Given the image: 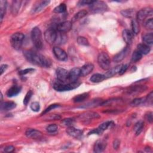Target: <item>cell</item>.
<instances>
[{
  "mask_svg": "<svg viewBox=\"0 0 153 153\" xmlns=\"http://www.w3.org/2000/svg\"><path fill=\"white\" fill-rule=\"evenodd\" d=\"M127 68H128V65H122L121 68L120 69V71L119 72V74L120 75L124 74L126 72V71H127Z\"/></svg>",
  "mask_w": 153,
  "mask_h": 153,
  "instance_id": "f5cc1de1",
  "label": "cell"
},
{
  "mask_svg": "<svg viewBox=\"0 0 153 153\" xmlns=\"http://www.w3.org/2000/svg\"><path fill=\"white\" fill-rule=\"evenodd\" d=\"M120 145V141L118 139H115L113 142V146L115 149H117Z\"/></svg>",
  "mask_w": 153,
  "mask_h": 153,
  "instance_id": "db71d44e",
  "label": "cell"
},
{
  "mask_svg": "<svg viewBox=\"0 0 153 153\" xmlns=\"http://www.w3.org/2000/svg\"><path fill=\"white\" fill-rule=\"evenodd\" d=\"M8 68V65L6 64H2L1 65V75L3 74V73L7 70Z\"/></svg>",
  "mask_w": 153,
  "mask_h": 153,
  "instance_id": "11a10c76",
  "label": "cell"
},
{
  "mask_svg": "<svg viewBox=\"0 0 153 153\" xmlns=\"http://www.w3.org/2000/svg\"><path fill=\"white\" fill-rule=\"evenodd\" d=\"M53 52L55 57L60 61H66L68 59V55L66 53L59 47H54L53 48Z\"/></svg>",
  "mask_w": 153,
  "mask_h": 153,
  "instance_id": "8fae6325",
  "label": "cell"
},
{
  "mask_svg": "<svg viewBox=\"0 0 153 153\" xmlns=\"http://www.w3.org/2000/svg\"><path fill=\"white\" fill-rule=\"evenodd\" d=\"M66 131L69 136L76 139H80L81 137H82L83 135L82 130L78 128H76L72 126L68 127Z\"/></svg>",
  "mask_w": 153,
  "mask_h": 153,
  "instance_id": "9a60e30c",
  "label": "cell"
},
{
  "mask_svg": "<svg viewBox=\"0 0 153 153\" xmlns=\"http://www.w3.org/2000/svg\"><path fill=\"white\" fill-rule=\"evenodd\" d=\"M97 62L99 66L103 70H108L110 68L111 60L108 54L105 52H102L99 54Z\"/></svg>",
  "mask_w": 153,
  "mask_h": 153,
  "instance_id": "52a82bcc",
  "label": "cell"
},
{
  "mask_svg": "<svg viewBox=\"0 0 153 153\" xmlns=\"http://www.w3.org/2000/svg\"><path fill=\"white\" fill-rule=\"evenodd\" d=\"M72 27V23L70 21H65L59 23L56 27V30L61 33H66L69 31Z\"/></svg>",
  "mask_w": 153,
  "mask_h": 153,
  "instance_id": "4fadbf2b",
  "label": "cell"
},
{
  "mask_svg": "<svg viewBox=\"0 0 153 153\" xmlns=\"http://www.w3.org/2000/svg\"><path fill=\"white\" fill-rule=\"evenodd\" d=\"M87 14V11L86 10H81V11H78V13H76L74 16V17L72 19L71 22L74 23V22H75L81 19L82 18L84 17L85 16H86Z\"/></svg>",
  "mask_w": 153,
  "mask_h": 153,
  "instance_id": "1f68e13d",
  "label": "cell"
},
{
  "mask_svg": "<svg viewBox=\"0 0 153 153\" xmlns=\"http://www.w3.org/2000/svg\"><path fill=\"white\" fill-rule=\"evenodd\" d=\"M16 106V103L14 102H11V101L4 102L1 103V110L4 111H8L15 108Z\"/></svg>",
  "mask_w": 153,
  "mask_h": 153,
  "instance_id": "d4e9b609",
  "label": "cell"
},
{
  "mask_svg": "<svg viewBox=\"0 0 153 153\" xmlns=\"http://www.w3.org/2000/svg\"><path fill=\"white\" fill-rule=\"evenodd\" d=\"M25 36L22 33L16 32L13 34L10 38V42L15 50H19L22 47Z\"/></svg>",
  "mask_w": 153,
  "mask_h": 153,
  "instance_id": "8992f818",
  "label": "cell"
},
{
  "mask_svg": "<svg viewBox=\"0 0 153 153\" xmlns=\"http://www.w3.org/2000/svg\"><path fill=\"white\" fill-rule=\"evenodd\" d=\"M59 106H60V105H59V104H52V105H50L48 107H47V108L42 112L41 115H44V114H45L48 112L49 111H50L51 110H53V109H54V108H56L59 107Z\"/></svg>",
  "mask_w": 153,
  "mask_h": 153,
  "instance_id": "f6af8a7d",
  "label": "cell"
},
{
  "mask_svg": "<svg viewBox=\"0 0 153 153\" xmlns=\"http://www.w3.org/2000/svg\"><path fill=\"white\" fill-rule=\"evenodd\" d=\"M31 39L34 46L38 49H42L43 47L42 33L40 29L34 27L31 31Z\"/></svg>",
  "mask_w": 153,
  "mask_h": 153,
  "instance_id": "3957f363",
  "label": "cell"
},
{
  "mask_svg": "<svg viewBox=\"0 0 153 153\" xmlns=\"http://www.w3.org/2000/svg\"><path fill=\"white\" fill-rule=\"evenodd\" d=\"M57 128L58 126L56 124H51L47 127L46 130L48 133H54L57 130Z\"/></svg>",
  "mask_w": 153,
  "mask_h": 153,
  "instance_id": "7bdbcfd3",
  "label": "cell"
},
{
  "mask_svg": "<svg viewBox=\"0 0 153 153\" xmlns=\"http://www.w3.org/2000/svg\"><path fill=\"white\" fill-rule=\"evenodd\" d=\"M131 26L132 33L135 35L138 34L140 32V26L139 22L136 19H132L131 22Z\"/></svg>",
  "mask_w": 153,
  "mask_h": 153,
  "instance_id": "e575fe53",
  "label": "cell"
},
{
  "mask_svg": "<svg viewBox=\"0 0 153 153\" xmlns=\"http://www.w3.org/2000/svg\"><path fill=\"white\" fill-rule=\"evenodd\" d=\"M137 50L143 55H146L150 52V47L145 44H139L137 45Z\"/></svg>",
  "mask_w": 153,
  "mask_h": 153,
  "instance_id": "4dcf8cb0",
  "label": "cell"
},
{
  "mask_svg": "<svg viewBox=\"0 0 153 153\" xmlns=\"http://www.w3.org/2000/svg\"><path fill=\"white\" fill-rule=\"evenodd\" d=\"M146 88L145 85H134L127 88L125 92L128 94H136L145 91Z\"/></svg>",
  "mask_w": 153,
  "mask_h": 153,
  "instance_id": "7c38bea8",
  "label": "cell"
},
{
  "mask_svg": "<svg viewBox=\"0 0 153 153\" xmlns=\"http://www.w3.org/2000/svg\"><path fill=\"white\" fill-rule=\"evenodd\" d=\"M14 149H15V148L13 146L8 145V146H7L4 148V151L5 152H11L14 151Z\"/></svg>",
  "mask_w": 153,
  "mask_h": 153,
  "instance_id": "816d5d0a",
  "label": "cell"
},
{
  "mask_svg": "<svg viewBox=\"0 0 153 153\" xmlns=\"http://www.w3.org/2000/svg\"><path fill=\"white\" fill-rule=\"evenodd\" d=\"M88 96H89V94L88 93H84L79 94L75 96L72 100L74 102H77V103L81 102L87 99Z\"/></svg>",
  "mask_w": 153,
  "mask_h": 153,
  "instance_id": "836d02e7",
  "label": "cell"
},
{
  "mask_svg": "<svg viewBox=\"0 0 153 153\" xmlns=\"http://www.w3.org/2000/svg\"><path fill=\"white\" fill-rule=\"evenodd\" d=\"M7 9V1L4 0L0 1V23H2V20L6 13Z\"/></svg>",
  "mask_w": 153,
  "mask_h": 153,
  "instance_id": "83f0119b",
  "label": "cell"
},
{
  "mask_svg": "<svg viewBox=\"0 0 153 153\" xmlns=\"http://www.w3.org/2000/svg\"><path fill=\"white\" fill-rule=\"evenodd\" d=\"M102 102H103V100L100 99H93V100H90V102L86 103L85 104L83 105L82 106H80V108H88L95 107V106H97L101 105Z\"/></svg>",
  "mask_w": 153,
  "mask_h": 153,
  "instance_id": "cb8c5ba5",
  "label": "cell"
},
{
  "mask_svg": "<svg viewBox=\"0 0 153 153\" xmlns=\"http://www.w3.org/2000/svg\"><path fill=\"white\" fill-rule=\"evenodd\" d=\"M25 134L27 137L35 139H39L42 136V133L40 131L34 128L27 129L25 132Z\"/></svg>",
  "mask_w": 153,
  "mask_h": 153,
  "instance_id": "d6986e66",
  "label": "cell"
},
{
  "mask_svg": "<svg viewBox=\"0 0 153 153\" xmlns=\"http://www.w3.org/2000/svg\"><path fill=\"white\" fill-rule=\"evenodd\" d=\"M106 146V141L104 139H99L97 140L93 147V151L94 152L100 153L103 152Z\"/></svg>",
  "mask_w": 153,
  "mask_h": 153,
  "instance_id": "e0dca14e",
  "label": "cell"
},
{
  "mask_svg": "<svg viewBox=\"0 0 153 153\" xmlns=\"http://www.w3.org/2000/svg\"><path fill=\"white\" fill-rule=\"evenodd\" d=\"M143 26L146 29L152 30L153 29V19L152 17L145 20L143 22Z\"/></svg>",
  "mask_w": 153,
  "mask_h": 153,
  "instance_id": "ab89813d",
  "label": "cell"
},
{
  "mask_svg": "<svg viewBox=\"0 0 153 153\" xmlns=\"http://www.w3.org/2000/svg\"><path fill=\"white\" fill-rule=\"evenodd\" d=\"M79 76H81V69L76 67L74 68L69 72V81L75 82Z\"/></svg>",
  "mask_w": 153,
  "mask_h": 153,
  "instance_id": "ac0fdd59",
  "label": "cell"
},
{
  "mask_svg": "<svg viewBox=\"0 0 153 153\" xmlns=\"http://www.w3.org/2000/svg\"><path fill=\"white\" fill-rule=\"evenodd\" d=\"M143 126H144V123L143 121H137L134 126V131L135 132V134L136 136L139 135L141 131L143 130Z\"/></svg>",
  "mask_w": 153,
  "mask_h": 153,
  "instance_id": "d590c367",
  "label": "cell"
},
{
  "mask_svg": "<svg viewBox=\"0 0 153 153\" xmlns=\"http://www.w3.org/2000/svg\"><path fill=\"white\" fill-rule=\"evenodd\" d=\"M94 1H90V0H82V1H79L78 3V5L79 6H83L85 5H90Z\"/></svg>",
  "mask_w": 153,
  "mask_h": 153,
  "instance_id": "681fc988",
  "label": "cell"
},
{
  "mask_svg": "<svg viewBox=\"0 0 153 153\" xmlns=\"http://www.w3.org/2000/svg\"><path fill=\"white\" fill-rule=\"evenodd\" d=\"M45 40L51 45H62L65 44L68 38L66 35L53 28H49L44 32Z\"/></svg>",
  "mask_w": 153,
  "mask_h": 153,
  "instance_id": "7a4b0ae2",
  "label": "cell"
},
{
  "mask_svg": "<svg viewBox=\"0 0 153 153\" xmlns=\"http://www.w3.org/2000/svg\"><path fill=\"white\" fill-rule=\"evenodd\" d=\"M35 71V69L33 68H26L23 70H21L19 72V74L20 75H25L26 74L32 73Z\"/></svg>",
  "mask_w": 153,
  "mask_h": 153,
  "instance_id": "7dc6e473",
  "label": "cell"
},
{
  "mask_svg": "<svg viewBox=\"0 0 153 153\" xmlns=\"http://www.w3.org/2000/svg\"><path fill=\"white\" fill-rule=\"evenodd\" d=\"M145 118L146 120L150 123H152L153 118H152V112H149L145 115Z\"/></svg>",
  "mask_w": 153,
  "mask_h": 153,
  "instance_id": "f907efd6",
  "label": "cell"
},
{
  "mask_svg": "<svg viewBox=\"0 0 153 153\" xmlns=\"http://www.w3.org/2000/svg\"><path fill=\"white\" fill-rule=\"evenodd\" d=\"M146 102H147L149 105H152V100H153V92L151 91L149 94H148L146 98H145Z\"/></svg>",
  "mask_w": 153,
  "mask_h": 153,
  "instance_id": "c3c4849f",
  "label": "cell"
},
{
  "mask_svg": "<svg viewBox=\"0 0 153 153\" xmlns=\"http://www.w3.org/2000/svg\"><path fill=\"white\" fill-rule=\"evenodd\" d=\"M106 79V77L104 75L100 74H94L90 78L91 82L94 83H97L103 81Z\"/></svg>",
  "mask_w": 153,
  "mask_h": 153,
  "instance_id": "f1b7e54d",
  "label": "cell"
},
{
  "mask_svg": "<svg viewBox=\"0 0 153 153\" xmlns=\"http://www.w3.org/2000/svg\"><path fill=\"white\" fill-rule=\"evenodd\" d=\"M79 85L80 82H78L77 81L68 84H65V82H57L54 84L53 88L57 91H65L74 90L77 88Z\"/></svg>",
  "mask_w": 153,
  "mask_h": 153,
  "instance_id": "277c9868",
  "label": "cell"
},
{
  "mask_svg": "<svg viewBox=\"0 0 153 153\" xmlns=\"http://www.w3.org/2000/svg\"><path fill=\"white\" fill-rule=\"evenodd\" d=\"M121 66H122V65H117V66L109 69L104 75L105 76L106 78H110V77L114 76L115 75H116L118 73L119 74V72L120 71Z\"/></svg>",
  "mask_w": 153,
  "mask_h": 153,
  "instance_id": "484cf974",
  "label": "cell"
},
{
  "mask_svg": "<svg viewBox=\"0 0 153 153\" xmlns=\"http://www.w3.org/2000/svg\"><path fill=\"white\" fill-rule=\"evenodd\" d=\"M32 94H33V92L31 90L28 91L27 93L26 94V95H25V97L23 99V104L25 106H26L28 104V103H29V100H30Z\"/></svg>",
  "mask_w": 153,
  "mask_h": 153,
  "instance_id": "b9f144b4",
  "label": "cell"
},
{
  "mask_svg": "<svg viewBox=\"0 0 153 153\" xmlns=\"http://www.w3.org/2000/svg\"><path fill=\"white\" fill-rule=\"evenodd\" d=\"M30 109L34 112H38L40 109V105L38 102H34L31 103Z\"/></svg>",
  "mask_w": 153,
  "mask_h": 153,
  "instance_id": "ee69618b",
  "label": "cell"
},
{
  "mask_svg": "<svg viewBox=\"0 0 153 153\" xmlns=\"http://www.w3.org/2000/svg\"><path fill=\"white\" fill-rule=\"evenodd\" d=\"M94 69V65L92 63H88L83 65L81 68V76H85L90 74Z\"/></svg>",
  "mask_w": 153,
  "mask_h": 153,
  "instance_id": "ffe728a7",
  "label": "cell"
},
{
  "mask_svg": "<svg viewBox=\"0 0 153 153\" xmlns=\"http://www.w3.org/2000/svg\"><path fill=\"white\" fill-rule=\"evenodd\" d=\"M143 41L145 44L148 45H152L153 43V34L152 32L148 33L143 36Z\"/></svg>",
  "mask_w": 153,
  "mask_h": 153,
  "instance_id": "d6a6232c",
  "label": "cell"
},
{
  "mask_svg": "<svg viewBox=\"0 0 153 153\" xmlns=\"http://www.w3.org/2000/svg\"><path fill=\"white\" fill-rule=\"evenodd\" d=\"M122 36L124 41L127 44H130L132 42L133 35L132 32L128 29H124L122 32Z\"/></svg>",
  "mask_w": 153,
  "mask_h": 153,
  "instance_id": "603a6c76",
  "label": "cell"
},
{
  "mask_svg": "<svg viewBox=\"0 0 153 153\" xmlns=\"http://www.w3.org/2000/svg\"><path fill=\"white\" fill-rule=\"evenodd\" d=\"M76 41H77L78 44L79 45H81L87 46V45H89V42H88V41L87 40V39L86 38L84 37V36H78L77 38Z\"/></svg>",
  "mask_w": 153,
  "mask_h": 153,
  "instance_id": "60d3db41",
  "label": "cell"
},
{
  "mask_svg": "<svg viewBox=\"0 0 153 153\" xmlns=\"http://www.w3.org/2000/svg\"><path fill=\"white\" fill-rule=\"evenodd\" d=\"M142 57V54L137 50H135L131 56V61L133 62H137L139 61Z\"/></svg>",
  "mask_w": 153,
  "mask_h": 153,
  "instance_id": "74e56055",
  "label": "cell"
},
{
  "mask_svg": "<svg viewBox=\"0 0 153 153\" xmlns=\"http://www.w3.org/2000/svg\"><path fill=\"white\" fill-rule=\"evenodd\" d=\"M66 10V5L64 3H62L59 4L58 6L56 7L53 10V11L56 13H63L65 12Z\"/></svg>",
  "mask_w": 153,
  "mask_h": 153,
  "instance_id": "f35d334b",
  "label": "cell"
},
{
  "mask_svg": "<svg viewBox=\"0 0 153 153\" xmlns=\"http://www.w3.org/2000/svg\"><path fill=\"white\" fill-rule=\"evenodd\" d=\"M74 122V120L72 118H66L62 121V123L65 126H71Z\"/></svg>",
  "mask_w": 153,
  "mask_h": 153,
  "instance_id": "bcb514c9",
  "label": "cell"
},
{
  "mask_svg": "<svg viewBox=\"0 0 153 153\" xmlns=\"http://www.w3.org/2000/svg\"><path fill=\"white\" fill-rule=\"evenodd\" d=\"M145 103H146V100H145V98L143 97H141V98H136L134 99H133L131 102L130 103V105L131 106L133 107H136V106H138L140 105H142L143 104H144Z\"/></svg>",
  "mask_w": 153,
  "mask_h": 153,
  "instance_id": "8d00e7d4",
  "label": "cell"
},
{
  "mask_svg": "<svg viewBox=\"0 0 153 153\" xmlns=\"http://www.w3.org/2000/svg\"><path fill=\"white\" fill-rule=\"evenodd\" d=\"M56 76L60 82H65L69 81V72L62 68H58L56 69Z\"/></svg>",
  "mask_w": 153,
  "mask_h": 153,
  "instance_id": "30bf717a",
  "label": "cell"
},
{
  "mask_svg": "<svg viewBox=\"0 0 153 153\" xmlns=\"http://www.w3.org/2000/svg\"><path fill=\"white\" fill-rule=\"evenodd\" d=\"M22 1H13L11 4V13L13 15H16L18 14L19 10L21 7Z\"/></svg>",
  "mask_w": 153,
  "mask_h": 153,
  "instance_id": "4316f807",
  "label": "cell"
},
{
  "mask_svg": "<svg viewBox=\"0 0 153 153\" xmlns=\"http://www.w3.org/2000/svg\"><path fill=\"white\" fill-rule=\"evenodd\" d=\"M22 90V87L17 85H14L11 86L7 91V96L11 97L17 95Z\"/></svg>",
  "mask_w": 153,
  "mask_h": 153,
  "instance_id": "44dd1931",
  "label": "cell"
},
{
  "mask_svg": "<svg viewBox=\"0 0 153 153\" xmlns=\"http://www.w3.org/2000/svg\"><path fill=\"white\" fill-rule=\"evenodd\" d=\"M129 51H130L129 47L128 46L125 47L123 50H121L120 52H118L117 54H116L113 57L114 62H115V63L121 62L127 56Z\"/></svg>",
  "mask_w": 153,
  "mask_h": 153,
  "instance_id": "5bb4252c",
  "label": "cell"
},
{
  "mask_svg": "<svg viewBox=\"0 0 153 153\" xmlns=\"http://www.w3.org/2000/svg\"><path fill=\"white\" fill-rule=\"evenodd\" d=\"M50 2V1H41L36 2L32 8V13H36L41 11L44 8H45L49 4Z\"/></svg>",
  "mask_w": 153,
  "mask_h": 153,
  "instance_id": "2e32d148",
  "label": "cell"
},
{
  "mask_svg": "<svg viewBox=\"0 0 153 153\" xmlns=\"http://www.w3.org/2000/svg\"><path fill=\"white\" fill-rule=\"evenodd\" d=\"M153 14L152 9L150 7H145L139 10L136 14L137 21L138 22H144L147 17H152Z\"/></svg>",
  "mask_w": 153,
  "mask_h": 153,
  "instance_id": "ba28073f",
  "label": "cell"
},
{
  "mask_svg": "<svg viewBox=\"0 0 153 153\" xmlns=\"http://www.w3.org/2000/svg\"><path fill=\"white\" fill-rule=\"evenodd\" d=\"M114 124V123L112 121H108L104 122L102 124H101L97 128H94V129H93L92 130H91L88 133V134H96L99 135V134H102L104 131L107 130L108 128L112 126Z\"/></svg>",
  "mask_w": 153,
  "mask_h": 153,
  "instance_id": "9c48e42d",
  "label": "cell"
},
{
  "mask_svg": "<svg viewBox=\"0 0 153 153\" xmlns=\"http://www.w3.org/2000/svg\"><path fill=\"white\" fill-rule=\"evenodd\" d=\"M24 56L29 62L41 67L48 68L51 65V62L48 58L36 52L27 50L24 52Z\"/></svg>",
  "mask_w": 153,
  "mask_h": 153,
  "instance_id": "6da1fadb",
  "label": "cell"
},
{
  "mask_svg": "<svg viewBox=\"0 0 153 153\" xmlns=\"http://www.w3.org/2000/svg\"><path fill=\"white\" fill-rule=\"evenodd\" d=\"M90 10L93 13H102L108 10V7L103 1H94L90 5Z\"/></svg>",
  "mask_w": 153,
  "mask_h": 153,
  "instance_id": "5b68a950",
  "label": "cell"
},
{
  "mask_svg": "<svg viewBox=\"0 0 153 153\" xmlns=\"http://www.w3.org/2000/svg\"><path fill=\"white\" fill-rule=\"evenodd\" d=\"M99 117L100 115L97 113L94 112H86L79 115V118L85 121L90 120L91 119L97 118Z\"/></svg>",
  "mask_w": 153,
  "mask_h": 153,
  "instance_id": "7402d4cb",
  "label": "cell"
},
{
  "mask_svg": "<svg viewBox=\"0 0 153 153\" xmlns=\"http://www.w3.org/2000/svg\"><path fill=\"white\" fill-rule=\"evenodd\" d=\"M121 14L126 18H132L135 15V10L133 8L123 10L120 11Z\"/></svg>",
  "mask_w": 153,
  "mask_h": 153,
  "instance_id": "f546056e",
  "label": "cell"
}]
</instances>
